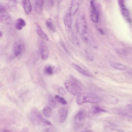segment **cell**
I'll return each mask as SVG.
<instances>
[{
	"label": "cell",
	"instance_id": "obj_27",
	"mask_svg": "<svg viewBox=\"0 0 132 132\" xmlns=\"http://www.w3.org/2000/svg\"><path fill=\"white\" fill-rule=\"evenodd\" d=\"M54 74L56 75L59 74L61 71V67L60 66L54 67Z\"/></svg>",
	"mask_w": 132,
	"mask_h": 132
},
{
	"label": "cell",
	"instance_id": "obj_30",
	"mask_svg": "<svg viewBox=\"0 0 132 132\" xmlns=\"http://www.w3.org/2000/svg\"><path fill=\"white\" fill-rule=\"evenodd\" d=\"M58 91L60 94H61L62 95H65L66 94L65 90L62 87H60L59 88Z\"/></svg>",
	"mask_w": 132,
	"mask_h": 132
},
{
	"label": "cell",
	"instance_id": "obj_34",
	"mask_svg": "<svg viewBox=\"0 0 132 132\" xmlns=\"http://www.w3.org/2000/svg\"><path fill=\"white\" fill-rule=\"evenodd\" d=\"M127 107L130 111L132 112V104L128 105L127 106Z\"/></svg>",
	"mask_w": 132,
	"mask_h": 132
},
{
	"label": "cell",
	"instance_id": "obj_12",
	"mask_svg": "<svg viewBox=\"0 0 132 132\" xmlns=\"http://www.w3.org/2000/svg\"><path fill=\"white\" fill-rule=\"evenodd\" d=\"M44 1L43 0H36L35 3V8L36 12L39 13L42 12Z\"/></svg>",
	"mask_w": 132,
	"mask_h": 132
},
{
	"label": "cell",
	"instance_id": "obj_35",
	"mask_svg": "<svg viewBox=\"0 0 132 132\" xmlns=\"http://www.w3.org/2000/svg\"><path fill=\"white\" fill-rule=\"evenodd\" d=\"M1 132H13L11 130L7 129H4L2 130Z\"/></svg>",
	"mask_w": 132,
	"mask_h": 132
},
{
	"label": "cell",
	"instance_id": "obj_33",
	"mask_svg": "<svg viewBox=\"0 0 132 132\" xmlns=\"http://www.w3.org/2000/svg\"><path fill=\"white\" fill-rule=\"evenodd\" d=\"M43 132H55L54 130L51 128H48L45 130Z\"/></svg>",
	"mask_w": 132,
	"mask_h": 132
},
{
	"label": "cell",
	"instance_id": "obj_31",
	"mask_svg": "<svg viewBox=\"0 0 132 132\" xmlns=\"http://www.w3.org/2000/svg\"><path fill=\"white\" fill-rule=\"evenodd\" d=\"M43 122L47 125L50 126H52V123L50 121H49V120L47 119H43Z\"/></svg>",
	"mask_w": 132,
	"mask_h": 132
},
{
	"label": "cell",
	"instance_id": "obj_17",
	"mask_svg": "<svg viewBox=\"0 0 132 132\" xmlns=\"http://www.w3.org/2000/svg\"><path fill=\"white\" fill-rule=\"evenodd\" d=\"M72 65L79 72H80L83 75L88 76L90 77L92 76V75L90 73L83 69L80 66L76 64L73 63L72 64Z\"/></svg>",
	"mask_w": 132,
	"mask_h": 132
},
{
	"label": "cell",
	"instance_id": "obj_2",
	"mask_svg": "<svg viewBox=\"0 0 132 132\" xmlns=\"http://www.w3.org/2000/svg\"><path fill=\"white\" fill-rule=\"evenodd\" d=\"M65 85L67 91L71 95L77 96L80 95L82 92L81 85L71 80H67Z\"/></svg>",
	"mask_w": 132,
	"mask_h": 132
},
{
	"label": "cell",
	"instance_id": "obj_32",
	"mask_svg": "<svg viewBox=\"0 0 132 132\" xmlns=\"http://www.w3.org/2000/svg\"><path fill=\"white\" fill-rule=\"evenodd\" d=\"M119 4L120 6V7H123L125 6L124 5V1L123 0H120L119 1Z\"/></svg>",
	"mask_w": 132,
	"mask_h": 132
},
{
	"label": "cell",
	"instance_id": "obj_18",
	"mask_svg": "<svg viewBox=\"0 0 132 132\" xmlns=\"http://www.w3.org/2000/svg\"><path fill=\"white\" fill-rule=\"evenodd\" d=\"M84 113L82 111H79L75 116L74 119V122L75 124H78L80 123L83 118Z\"/></svg>",
	"mask_w": 132,
	"mask_h": 132
},
{
	"label": "cell",
	"instance_id": "obj_23",
	"mask_svg": "<svg viewBox=\"0 0 132 132\" xmlns=\"http://www.w3.org/2000/svg\"><path fill=\"white\" fill-rule=\"evenodd\" d=\"M44 71L46 74L52 75L54 74V67L50 65L47 66L44 68Z\"/></svg>",
	"mask_w": 132,
	"mask_h": 132
},
{
	"label": "cell",
	"instance_id": "obj_4",
	"mask_svg": "<svg viewBox=\"0 0 132 132\" xmlns=\"http://www.w3.org/2000/svg\"><path fill=\"white\" fill-rule=\"evenodd\" d=\"M28 116L30 121L35 125H38L43 122V119L42 115L36 108L32 109L29 112Z\"/></svg>",
	"mask_w": 132,
	"mask_h": 132
},
{
	"label": "cell",
	"instance_id": "obj_38",
	"mask_svg": "<svg viewBox=\"0 0 132 132\" xmlns=\"http://www.w3.org/2000/svg\"><path fill=\"white\" fill-rule=\"evenodd\" d=\"M3 35V33L1 31L0 32V37H1Z\"/></svg>",
	"mask_w": 132,
	"mask_h": 132
},
{
	"label": "cell",
	"instance_id": "obj_1",
	"mask_svg": "<svg viewBox=\"0 0 132 132\" xmlns=\"http://www.w3.org/2000/svg\"><path fill=\"white\" fill-rule=\"evenodd\" d=\"M101 101V98L96 94L90 92L81 93L76 98L77 104L80 105L87 103L97 104Z\"/></svg>",
	"mask_w": 132,
	"mask_h": 132
},
{
	"label": "cell",
	"instance_id": "obj_28",
	"mask_svg": "<svg viewBox=\"0 0 132 132\" xmlns=\"http://www.w3.org/2000/svg\"><path fill=\"white\" fill-rule=\"evenodd\" d=\"M122 14L124 16L127 17L129 15V11L126 8H122Z\"/></svg>",
	"mask_w": 132,
	"mask_h": 132
},
{
	"label": "cell",
	"instance_id": "obj_7",
	"mask_svg": "<svg viewBox=\"0 0 132 132\" xmlns=\"http://www.w3.org/2000/svg\"><path fill=\"white\" fill-rule=\"evenodd\" d=\"M101 99V101L110 104H116L119 102V100L117 97L111 95H105L103 96Z\"/></svg>",
	"mask_w": 132,
	"mask_h": 132
},
{
	"label": "cell",
	"instance_id": "obj_37",
	"mask_svg": "<svg viewBox=\"0 0 132 132\" xmlns=\"http://www.w3.org/2000/svg\"><path fill=\"white\" fill-rule=\"evenodd\" d=\"M81 132H93L91 131L90 130H87L85 131H83Z\"/></svg>",
	"mask_w": 132,
	"mask_h": 132
},
{
	"label": "cell",
	"instance_id": "obj_20",
	"mask_svg": "<svg viewBox=\"0 0 132 132\" xmlns=\"http://www.w3.org/2000/svg\"><path fill=\"white\" fill-rule=\"evenodd\" d=\"M47 98L49 104L52 108L55 107L57 104L56 99L50 95H48L47 96Z\"/></svg>",
	"mask_w": 132,
	"mask_h": 132
},
{
	"label": "cell",
	"instance_id": "obj_24",
	"mask_svg": "<svg viewBox=\"0 0 132 132\" xmlns=\"http://www.w3.org/2000/svg\"><path fill=\"white\" fill-rule=\"evenodd\" d=\"M106 111L104 109L98 107H94L92 110V113L93 114H98L100 113L105 112Z\"/></svg>",
	"mask_w": 132,
	"mask_h": 132
},
{
	"label": "cell",
	"instance_id": "obj_10",
	"mask_svg": "<svg viewBox=\"0 0 132 132\" xmlns=\"http://www.w3.org/2000/svg\"><path fill=\"white\" fill-rule=\"evenodd\" d=\"M49 53V50L47 45L44 42H42L41 45V54L43 60H45L47 59Z\"/></svg>",
	"mask_w": 132,
	"mask_h": 132
},
{
	"label": "cell",
	"instance_id": "obj_39",
	"mask_svg": "<svg viewBox=\"0 0 132 132\" xmlns=\"http://www.w3.org/2000/svg\"><path fill=\"white\" fill-rule=\"evenodd\" d=\"M63 43V46H64L63 47H63H65V46H64V44H63V43ZM65 48V50L66 51H67V50H66V49L65 48Z\"/></svg>",
	"mask_w": 132,
	"mask_h": 132
},
{
	"label": "cell",
	"instance_id": "obj_6",
	"mask_svg": "<svg viewBox=\"0 0 132 132\" xmlns=\"http://www.w3.org/2000/svg\"><path fill=\"white\" fill-rule=\"evenodd\" d=\"M77 25L78 31L82 35L86 33L87 25L85 19L83 16H81L79 17Z\"/></svg>",
	"mask_w": 132,
	"mask_h": 132
},
{
	"label": "cell",
	"instance_id": "obj_11",
	"mask_svg": "<svg viewBox=\"0 0 132 132\" xmlns=\"http://www.w3.org/2000/svg\"><path fill=\"white\" fill-rule=\"evenodd\" d=\"M36 25V32L39 36L45 41H48L49 38L48 36L44 31L40 25L37 23Z\"/></svg>",
	"mask_w": 132,
	"mask_h": 132
},
{
	"label": "cell",
	"instance_id": "obj_14",
	"mask_svg": "<svg viewBox=\"0 0 132 132\" xmlns=\"http://www.w3.org/2000/svg\"><path fill=\"white\" fill-rule=\"evenodd\" d=\"M68 109L67 108H62L59 111V121L63 123L65 121L67 116Z\"/></svg>",
	"mask_w": 132,
	"mask_h": 132
},
{
	"label": "cell",
	"instance_id": "obj_21",
	"mask_svg": "<svg viewBox=\"0 0 132 132\" xmlns=\"http://www.w3.org/2000/svg\"><path fill=\"white\" fill-rule=\"evenodd\" d=\"M46 24L47 27L52 32H55L56 30L54 25L51 18L48 19L46 21Z\"/></svg>",
	"mask_w": 132,
	"mask_h": 132
},
{
	"label": "cell",
	"instance_id": "obj_3",
	"mask_svg": "<svg viewBox=\"0 0 132 132\" xmlns=\"http://www.w3.org/2000/svg\"><path fill=\"white\" fill-rule=\"evenodd\" d=\"M25 48L24 41L22 38L18 37L14 41L13 49L14 55L16 56H19L23 53Z\"/></svg>",
	"mask_w": 132,
	"mask_h": 132
},
{
	"label": "cell",
	"instance_id": "obj_5",
	"mask_svg": "<svg viewBox=\"0 0 132 132\" xmlns=\"http://www.w3.org/2000/svg\"><path fill=\"white\" fill-rule=\"evenodd\" d=\"M90 17L92 21L97 23L99 20V15L94 1L90 2Z\"/></svg>",
	"mask_w": 132,
	"mask_h": 132
},
{
	"label": "cell",
	"instance_id": "obj_26",
	"mask_svg": "<svg viewBox=\"0 0 132 132\" xmlns=\"http://www.w3.org/2000/svg\"><path fill=\"white\" fill-rule=\"evenodd\" d=\"M54 5V1L52 0H48L46 1V8L48 9L50 8L53 7Z\"/></svg>",
	"mask_w": 132,
	"mask_h": 132
},
{
	"label": "cell",
	"instance_id": "obj_15",
	"mask_svg": "<svg viewBox=\"0 0 132 132\" xmlns=\"http://www.w3.org/2000/svg\"><path fill=\"white\" fill-rule=\"evenodd\" d=\"M26 25V22L25 21L21 18H19L16 21L15 23V27L18 30H21L25 27Z\"/></svg>",
	"mask_w": 132,
	"mask_h": 132
},
{
	"label": "cell",
	"instance_id": "obj_22",
	"mask_svg": "<svg viewBox=\"0 0 132 132\" xmlns=\"http://www.w3.org/2000/svg\"><path fill=\"white\" fill-rule=\"evenodd\" d=\"M112 66L115 69L119 70H125L127 68L126 66L121 63H115L113 64Z\"/></svg>",
	"mask_w": 132,
	"mask_h": 132
},
{
	"label": "cell",
	"instance_id": "obj_13",
	"mask_svg": "<svg viewBox=\"0 0 132 132\" xmlns=\"http://www.w3.org/2000/svg\"><path fill=\"white\" fill-rule=\"evenodd\" d=\"M64 23L66 29L68 30H70L72 23L71 14L70 13L67 14L66 15L64 20Z\"/></svg>",
	"mask_w": 132,
	"mask_h": 132
},
{
	"label": "cell",
	"instance_id": "obj_19",
	"mask_svg": "<svg viewBox=\"0 0 132 132\" xmlns=\"http://www.w3.org/2000/svg\"><path fill=\"white\" fill-rule=\"evenodd\" d=\"M43 113L44 116L47 118H50L52 114L51 109L48 106H45L43 108Z\"/></svg>",
	"mask_w": 132,
	"mask_h": 132
},
{
	"label": "cell",
	"instance_id": "obj_8",
	"mask_svg": "<svg viewBox=\"0 0 132 132\" xmlns=\"http://www.w3.org/2000/svg\"><path fill=\"white\" fill-rule=\"evenodd\" d=\"M0 21L2 23L9 24L12 21V18L7 12L0 11Z\"/></svg>",
	"mask_w": 132,
	"mask_h": 132
},
{
	"label": "cell",
	"instance_id": "obj_9",
	"mask_svg": "<svg viewBox=\"0 0 132 132\" xmlns=\"http://www.w3.org/2000/svg\"><path fill=\"white\" fill-rule=\"evenodd\" d=\"M22 4L26 14L28 15L31 13L32 9L31 3L29 0H22Z\"/></svg>",
	"mask_w": 132,
	"mask_h": 132
},
{
	"label": "cell",
	"instance_id": "obj_29",
	"mask_svg": "<svg viewBox=\"0 0 132 132\" xmlns=\"http://www.w3.org/2000/svg\"><path fill=\"white\" fill-rule=\"evenodd\" d=\"M70 79L72 81L76 83L79 85H81L80 82L77 79L75 78L73 75H71L70 76Z\"/></svg>",
	"mask_w": 132,
	"mask_h": 132
},
{
	"label": "cell",
	"instance_id": "obj_16",
	"mask_svg": "<svg viewBox=\"0 0 132 132\" xmlns=\"http://www.w3.org/2000/svg\"><path fill=\"white\" fill-rule=\"evenodd\" d=\"M79 7V3L76 1H74L71 3L70 7V14L74 15L77 12Z\"/></svg>",
	"mask_w": 132,
	"mask_h": 132
},
{
	"label": "cell",
	"instance_id": "obj_25",
	"mask_svg": "<svg viewBox=\"0 0 132 132\" xmlns=\"http://www.w3.org/2000/svg\"><path fill=\"white\" fill-rule=\"evenodd\" d=\"M55 99L59 103L63 104H66L67 102L63 98L60 97L58 95L55 96Z\"/></svg>",
	"mask_w": 132,
	"mask_h": 132
},
{
	"label": "cell",
	"instance_id": "obj_36",
	"mask_svg": "<svg viewBox=\"0 0 132 132\" xmlns=\"http://www.w3.org/2000/svg\"><path fill=\"white\" fill-rule=\"evenodd\" d=\"M98 31H99L100 33L102 35H104V33L103 31V30L101 28H99L98 29Z\"/></svg>",
	"mask_w": 132,
	"mask_h": 132
}]
</instances>
